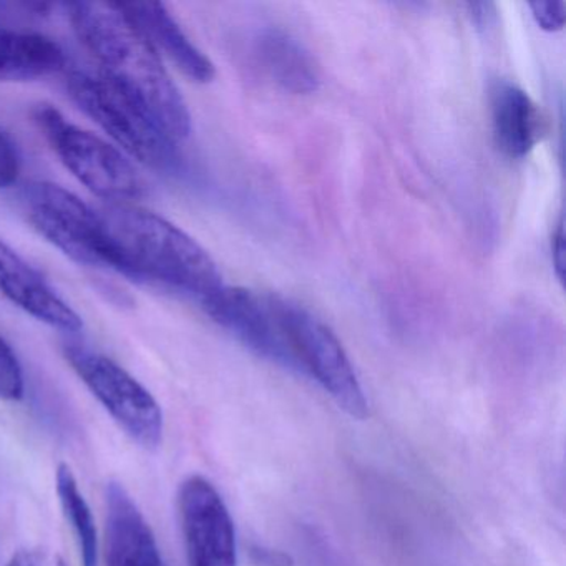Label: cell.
Masks as SVG:
<instances>
[{
  "label": "cell",
  "instance_id": "5",
  "mask_svg": "<svg viewBox=\"0 0 566 566\" xmlns=\"http://www.w3.org/2000/svg\"><path fill=\"white\" fill-rule=\"evenodd\" d=\"M29 223L52 247L84 266L124 273V264L108 237L101 211L59 187L38 181L22 193Z\"/></svg>",
  "mask_w": 566,
  "mask_h": 566
},
{
  "label": "cell",
  "instance_id": "12",
  "mask_svg": "<svg viewBox=\"0 0 566 566\" xmlns=\"http://www.w3.org/2000/svg\"><path fill=\"white\" fill-rule=\"evenodd\" d=\"M128 18L138 25L145 38L165 55L181 74L197 84H210L217 71L213 62L193 44L184 29L171 18L161 2H120Z\"/></svg>",
  "mask_w": 566,
  "mask_h": 566
},
{
  "label": "cell",
  "instance_id": "2",
  "mask_svg": "<svg viewBox=\"0 0 566 566\" xmlns=\"http://www.w3.org/2000/svg\"><path fill=\"white\" fill-rule=\"evenodd\" d=\"M98 211L124 264V276L161 284L201 307L224 286L210 253L160 214L134 203L108 205Z\"/></svg>",
  "mask_w": 566,
  "mask_h": 566
},
{
  "label": "cell",
  "instance_id": "4",
  "mask_svg": "<svg viewBox=\"0 0 566 566\" xmlns=\"http://www.w3.org/2000/svg\"><path fill=\"white\" fill-rule=\"evenodd\" d=\"M34 120L65 168L108 205H130L144 197V178L115 145L69 122L52 105H39Z\"/></svg>",
  "mask_w": 566,
  "mask_h": 566
},
{
  "label": "cell",
  "instance_id": "7",
  "mask_svg": "<svg viewBox=\"0 0 566 566\" xmlns=\"http://www.w3.org/2000/svg\"><path fill=\"white\" fill-rule=\"evenodd\" d=\"M64 356L95 399L128 437L147 450L164 440V412L155 397L111 357L81 344H67Z\"/></svg>",
  "mask_w": 566,
  "mask_h": 566
},
{
  "label": "cell",
  "instance_id": "1",
  "mask_svg": "<svg viewBox=\"0 0 566 566\" xmlns=\"http://www.w3.org/2000/svg\"><path fill=\"white\" fill-rule=\"evenodd\" d=\"M69 18L101 74L127 92L174 142L191 134V114L161 55L120 2H75Z\"/></svg>",
  "mask_w": 566,
  "mask_h": 566
},
{
  "label": "cell",
  "instance_id": "9",
  "mask_svg": "<svg viewBox=\"0 0 566 566\" xmlns=\"http://www.w3.org/2000/svg\"><path fill=\"white\" fill-rule=\"evenodd\" d=\"M203 310L248 349L270 363L297 373L281 327L277 296L224 284Z\"/></svg>",
  "mask_w": 566,
  "mask_h": 566
},
{
  "label": "cell",
  "instance_id": "17",
  "mask_svg": "<svg viewBox=\"0 0 566 566\" xmlns=\"http://www.w3.org/2000/svg\"><path fill=\"white\" fill-rule=\"evenodd\" d=\"M25 382L21 363L12 347L0 337V400L19 402L24 397Z\"/></svg>",
  "mask_w": 566,
  "mask_h": 566
},
{
  "label": "cell",
  "instance_id": "11",
  "mask_svg": "<svg viewBox=\"0 0 566 566\" xmlns=\"http://www.w3.org/2000/svg\"><path fill=\"white\" fill-rule=\"evenodd\" d=\"M107 566H164L144 513L122 483L107 485Z\"/></svg>",
  "mask_w": 566,
  "mask_h": 566
},
{
  "label": "cell",
  "instance_id": "21",
  "mask_svg": "<svg viewBox=\"0 0 566 566\" xmlns=\"http://www.w3.org/2000/svg\"><path fill=\"white\" fill-rule=\"evenodd\" d=\"M253 556L261 566H293L291 556L276 549L254 548Z\"/></svg>",
  "mask_w": 566,
  "mask_h": 566
},
{
  "label": "cell",
  "instance_id": "15",
  "mask_svg": "<svg viewBox=\"0 0 566 566\" xmlns=\"http://www.w3.org/2000/svg\"><path fill=\"white\" fill-rule=\"evenodd\" d=\"M65 64V52L48 35L0 25V82L38 81L57 74Z\"/></svg>",
  "mask_w": 566,
  "mask_h": 566
},
{
  "label": "cell",
  "instance_id": "14",
  "mask_svg": "<svg viewBox=\"0 0 566 566\" xmlns=\"http://www.w3.org/2000/svg\"><path fill=\"white\" fill-rule=\"evenodd\" d=\"M256 54L266 74L284 91L310 95L319 88V67L313 55L281 29L261 32L256 39Z\"/></svg>",
  "mask_w": 566,
  "mask_h": 566
},
{
  "label": "cell",
  "instance_id": "20",
  "mask_svg": "<svg viewBox=\"0 0 566 566\" xmlns=\"http://www.w3.org/2000/svg\"><path fill=\"white\" fill-rule=\"evenodd\" d=\"M552 256L556 276L563 283V277H565V221L563 218H559L558 227L553 233Z\"/></svg>",
  "mask_w": 566,
  "mask_h": 566
},
{
  "label": "cell",
  "instance_id": "13",
  "mask_svg": "<svg viewBox=\"0 0 566 566\" xmlns=\"http://www.w3.org/2000/svg\"><path fill=\"white\" fill-rule=\"evenodd\" d=\"M492 127L496 145L506 157H528L543 134L538 105L522 88L499 82L492 91Z\"/></svg>",
  "mask_w": 566,
  "mask_h": 566
},
{
  "label": "cell",
  "instance_id": "10",
  "mask_svg": "<svg viewBox=\"0 0 566 566\" xmlns=\"http://www.w3.org/2000/svg\"><path fill=\"white\" fill-rule=\"evenodd\" d=\"M0 294L29 316L62 333H81V316L55 293L44 276L0 240Z\"/></svg>",
  "mask_w": 566,
  "mask_h": 566
},
{
  "label": "cell",
  "instance_id": "3",
  "mask_svg": "<svg viewBox=\"0 0 566 566\" xmlns=\"http://www.w3.org/2000/svg\"><path fill=\"white\" fill-rule=\"evenodd\" d=\"M67 91L77 107L128 158L157 170L174 167L178 157L177 142L171 140L151 115L111 78L104 74L74 71L69 74Z\"/></svg>",
  "mask_w": 566,
  "mask_h": 566
},
{
  "label": "cell",
  "instance_id": "6",
  "mask_svg": "<svg viewBox=\"0 0 566 566\" xmlns=\"http://www.w3.org/2000/svg\"><path fill=\"white\" fill-rule=\"evenodd\" d=\"M277 314L297 373L317 380L347 416L366 420V394L336 334L310 311L280 296Z\"/></svg>",
  "mask_w": 566,
  "mask_h": 566
},
{
  "label": "cell",
  "instance_id": "18",
  "mask_svg": "<svg viewBox=\"0 0 566 566\" xmlns=\"http://www.w3.org/2000/svg\"><path fill=\"white\" fill-rule=\"evenodd\" d=\"M21 175V155L8 132L0 128V190L18 184Z\"/></svg>",
  "mask_w": 566,
  "mask_h": 566
},
{
  "label": "cell",
  "instance_id": "8",
  "mask_svg": "<svg viewBox=\"0 0 566 566\" xmlns=\"http://www.w3.org/2000/svg\"><path fill=\"white\" fill-rule=\"evenodd\" d=\"M178 516L188 566H237V532L210 480L191 475L178 489Z\"/></svg>",
  "mask_w": 566,
  "mask_h": 566
},
{
  "label": "cell",
  "instance_id": "22",
  "mask_svg": "<svg viewBox=\"0 0 566 566\" xmlns=\"http://www.w3.org/2000/svg\"><path fill=\"white\" fill-rule=\"evenodd\" d=\"M35 563H38V559H35L32 553L25 552V549H19L18 553L12 555L8 566H35Z\"/></svg>",
  "mask_w": 566,
  "mask_h": 566
},
{
  "label": "cell",
  "instance_id": "16",
  "mask_svg": "<svg viewBox=\"0 0 566 566\" xmlns=\"http://www.w3.org/2000/svg\"><path fill=\"white\" fill-rule=\"evenodd\" d=\"M57 493L65 518L77 536L82 563L84 566H98V536L94 515L67 463L59 465Z\"/></svg>",
  "mask_w": 566,
  "mask_h": 566
},
{
  "label": "cell",
  "instance_id": "23",
  "mask_svg": "<svg viewBox=\"0 0 566 566\" xmlns=\"http://www.w3.org/2000/svg\"><path fill=\"white\" fill-rule=\"evenodd\" d=\"M35 566H69L61 555H49L42 559L41 563H35Z\"/></svg>",
  "mask_w": 566,
  "mask_h": 566
},
{
  "label": "cell",
  "instance_id": "19",
  "mask_svg": "<svg viewBox=\"0 0 566 566\" xmlns=\"http://www.w3.org/2000/svg\"><path fill=\"white\" fill-rule=\"evenodd\" d=\"M530 9H532L533 19H535L536 24H538V28L543 29V31L558 32L565 28V2H553V0L532 2Z\"/></svg>",
  "mask_w": 566,
  "mask_h": 566
}]
</instances>
